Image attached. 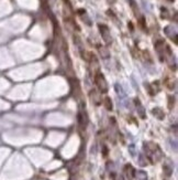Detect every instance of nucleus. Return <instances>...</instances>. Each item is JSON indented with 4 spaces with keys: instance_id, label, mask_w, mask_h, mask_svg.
<instances>
[{
    "instance_id": "1",
    "label": "nucleus",
    "mask_w": 178,
    "mask_h": 180,
    "mask_svg": "<svg viewBox=\"0 0 178 180\" xmlns=\"http://www.w3.org/2000/svg\"><path fill=\"white\" fill-rule=\"evenodd\" d=\"M94 81H95V84L97 86V88L99 90V92L101 94H106L108 92V82L104 78V75L101 73V72H98L96 74L94 75Z\"/></svg>"
},
{
    "instance_id": "2",
    "label": "nucleus",
    "mask_w": 178,
    "mask_h": 180,
    "mask_svg": "<svg viewBox=\"0 0 178 180\" xmlns=\"http://www.w3.org/2000/svg\"><path fill=\"white\" fill-rule=\"evenodd\" d=\"M98 27H99V30H100L101 37H102L104 41L107 44H110L111 42H112V38H111V34H110V30H109V28H108L106 24H99Z\"/></svg>"
},
{
    "instance_id": "3",
    "label": "nucleus",
    "mask_w": 178,
    "mask_h": 180,
    "mask_svg": "<svg viewBox=\"0 0 178 180\" xmlns=\"http://www.w3.org/2000/svg\"><path fill=\"white\" fill-rule=\"evenodd\" d=\"M90 99L92 104H95L96 106H99L102 104V96H101V93L100 92H97L96 90H91L90 91Z\"/></svg>"
},
{
    "instance_id": "4",
    "label": "nucleus",
    "mask_w": 178,
    "mask_h": 180,
    "mask_svg": "<svg viewBox=\"0 0 178 180\" xmlns=\"http://www.w3.org/2000/svg\"><path fill=\"white\" fill-rule=\"evenodd\" d=\"M125 176H127V178H128L129 180H132L134 179L135 177V170L134 168L131 166V165H127L125 166Z\"/></svg>"
},
{
    "instance_id": "5",
    "label": "nucleus",
    "mask_w": 178,
    "mask_h": 180,
    "mask_svg": "<svg viewBox=\"0 0 178 180\" xmlns=\"http://www.w3.org/2000/svg\"><path fill=\"white\" fill-rule=\"evenodd\" d=\"M102 104H104V106L106 107L107 111H112V108H113L112 101H111V99L110 97H108V96H106V97L102 99Z\"/></svg>"
},
{
    "instance_id": "6",
    "label": "nucleus",
    "mask_w": 178,
    "mask_h": 180,
    "mask_svg": "<svg viewBox=\"0 0 178 180\" xmlns=\"http://www.w3.org/2000/svg\"><path fill=\"white\" fill-rule=\"evenodd\" d=\"M153 114H154L156 117H157L158 119H163L165 117V114H164V112H162V109H159V108H155V109H153Z\"/></svg>"
},
{
    "instance_id": "7",
    "label": "nucleus",
    "mask_w": 178,
    "mask_h": 180,
    "mask_svg": "<svg viewBox=\"0 0 178 180\" xmlns=\"http://www.w3.org/2000/svg\"><path fill=\"white\" fill-rule=\"evenodd\" d=\"M169 1H174V0H169Z\"/></svg>"
}]
</instances>
